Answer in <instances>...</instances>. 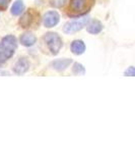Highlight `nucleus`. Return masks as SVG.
I'll list each match as a JSON object with an SVG mask.
<instances>
[{
    "label": "nucleus",
    "mask_w": 135,
    "mask_h": 153,
    "mask_svg": "<svg viewBox=\"0 0 135 153\" xmlns=\"http://www.w3.org/2000/svg\"><path fill=\"white\" fill-rule=\"evenodd\" d=\"M95 3V0H70L66 9V13L70 18L84 16L92 8Z\"/></svg>",
    "instance_id": "obj_1"
},
{
    "label": "nucleus",
    "mask_w": 135,
    "mask_h": 153,
    "mask_svg": "<svg viewBox=\"0 0 135 153\" xmlns=\"http://www.w3.org/2000/svg\"><path fill=\"white\" fill-rule=\"evenodd\" d=\"M18 43L16 39L12 35H7L0 42V63L5 62L14 54Z\"/></svg>",
    "instance_id": "obj_2"
},
{
    "label": "nucleus",
    "mask_w": 135,
    "mask_h": 153,
    "mask_svg": "<svg viewBox=\"0 0 135 153\" xmlns=\"http://www.w3.org/2000/svg\"><path fill=\"white\" fill-rule=\"evenodd\" d=\"M44 41L46 42V45L49 50L51 51V53L56 55L59 53L60 49L62 48V39L60 38V36L56 33H48L44 36Z\"/></svg>",
    "instance_id": "obj_3"
},
{
    "label": "nucleus",
    "mask_w": 135,
    "mask_h": 153,
    "mask_svg": "<svg viewBox=\"0 0 135 153\" xmlns=\"http://www.w3.org/2000/svg\"><path fill=\"white\" fill-rule=\"evenodd\" d=\"M39 21V13L35 9H29L26 12H24L23 16L19 19L18 24L21 28H29L38 23Z\"/></svg>",
    "instance_id": "obj_4"
},
{
    "label": "nucleus",
    "mask_w": 135,
    "mask_h": 153,
    "mask_svg": "<svg viewBox=\"0 0 135 153\" xmlns=\"http://www.w3.org/2000/svg\"><path fill=\"white\" fill-rule=\"evenodd\" d=\"M88 21H90V19H88L87 16H84V18L75 19V21L68 22V23H66L64 25L63 31H64V33H66V34L76 33V32L80 31V30L88 23Z\"/></svg>",
    "instance_id": "obj_5"
},
{
    "label": "nucleus",
    "mask_w": 135,
    "mask_h": 153,
    "mask_svg": "<svg viewBox=\"0 0 135 153\" xmlns=\"http://www.w3.org/2000/svg\"><path fill=\"white\" fill-rule=\"evenodd\" d=\"M59 19H60V16L57 11H48L43 18V24L46 28H53L59 23Z\"/></svg>",
    "instance_id": "obj_6"
},
{
    "label": "nucleus",
    "mask_w": 135,
    "mask_h": 153,
    "mask_svg": "<svg viewBox=\"0 0 135 153\" xmlns=\"http://www.w3.org/2000/svg\"><path fill=\"white\" fill-rule=\"evenodd\" d=\"M29 68V62L28 61V59L21 57L19 58L18 61L15 62V65H13V71L16 75H23V74L26 73Z\"/></svg>",
    "instance_id": "obj_7"
},
{
    "label": "nucleus",
    "mask_w": 135,
    "mask_h": 153,
    "mask_svg": "<svg viewBox=\"0 0 135 153\" xmlns=\"http://www.w3.org/2000/svg\"><path fill=\"white\" fill-rule=\"evenodd\" d=\"M71 63V59H68V58H65V59H57V60L53 61L51 63V66L56 71H65L68 66L70 65Z\"/></svg>",
    "instance_id": "obj_8"
},
{
    "label": "nucleus",
    "mask_w": 135,
    "mask_h": 153,
    "mask_svg": "<svg viewBox=\"0 0 135 153\" xmlns=\"http://www.w3.org/2000/svg\"><path fill=\"white\" fill-rule=\"evenodd\" d=\"M36 40H37L36 36L33 33H29V32H26V33H23L21 36V43L23 46H26V47L33 46L36 43Z\"/></svg>",
    "instance_id": "obj_9"
},
{
    "label": "nucleus",
    "mask_w": 135,
    "mask_h": 153,
    "mask_svg": "<svg viewBox=\"0 0 135 153\" xmlns=\"http://www.w3.org/2000/svg\"><path fill=\"white\" fill-rule=\"evenodd\" d=\"M87 30L90 34H92V35H97L102 32L103 30V25L101 24V22L97 21V19H94L92 21L90 24L87 26Z\"/></svg>",
    "instance_id": "obj_10"
},
{
    "label": "nucleus",
    "mask_w": 135,
    "mask_h": 153,
    "mask_svg": "<svg viewBox=\"0 0 135 153\" xmlns=\"http://www.w3.org/2000/svg\"><path fill=\"white\" fill-rule=\"evenodd\" d=\"M71 51L75 55H80L85 51V45L81 40H75L71 44Z\"/></svg>",
    "instance_id": "obj_11"
},
{
    "label": "nucleus",
    "mask_w": 135,
    "mask_h": 153,
    "mask_svg": "<svg viewBox=\"0 0 135 153\" xmlns=\"http://www.w3.org/2000/svg\"><path fill=\"white\" fill-rule=\"evenodd\" d=\"M24 4L21 0H16L11 7V14L12 16H19L23 11Z\"/></svg>",
    "instance_id": "obj_12"
},
{
    "label": "nucleus",
    "mask_w": 135,
    "mask_h": 153,
    "mask_svg": "<svg viewBox=\"0 0 135 153\" xmlns=\"http://www.w3.org/2000/svg\"><path fill=\"white\" fill-rule=\"evenodd\" d=\"M72 73L74 74V75L76 76H82L85 74V70L84 68L80 65V63H74V65H73V68H72Z\"/></svg>",
    "instance_id": "obj_13"
},
{
    "label": "nucleus",
    "mask_w": 135,
    "mask_h": 153,
    "mask_svg": "<svg viewBox=\"0 0 135 153\" xmlns=\"http://www.w3.org/2000/svg\"><path fill=\"white\" fill-rule=\"evenodd\" d=\"M65 2H66V0H51V5L59 8V7L64 5Z\"/></svg>",
    "instance_id": "obj_14"
},
{
    "label": "nucleus",
    "mask_w": 135,
    "mask_h": 153,
    "mask_svg": "<svg viewBox=\"0 0 135 153\" xmlns=\"http://www.w3.org/2000/svg\"><path fill=\"white\" fill-rule=\"evenodd\" d=\"M11 0H0V11L6 10Z\"/></svg>",
    "instance_id": "obj_15"
},
{
    "label": "nucleus",
    "mask_w": 135,
    "mask_h": 153,
    "mask_svg": "<svg viewBox=\"0 0 135 153\" xmlns=\"http://www.w3.org/2000/svg\"><path fill=\"white\" fill-rule=\"evenodd\" d=\"M125 76H134V68H133V66H130V68H127V71H125Z\"/></svg>",
    "instance_id": "obj_16"
}]
</instances>
